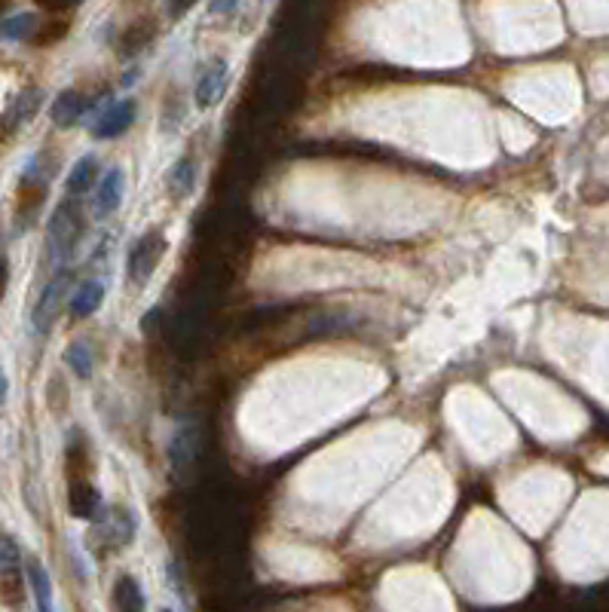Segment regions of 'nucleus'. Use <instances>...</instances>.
I'll return each instance as SVG.
<instances>
[{
    "instance_id": "20e7f679",
    "label": "nucleus",
    "mask_w": 609,
    "mask_h": 612,
    "mask_svg": "<svg viewBox=\"0 0 609 612\" xmlns=\"http://www.w3.org/2000/svg\"><path fill=\"white\" fill-rule=\"evenodd\" d=\"M22 597V554L19 545L0 533V600L16 606Z\"/></svg>"
},
{
    "instance_id": "f257e3e1",
    "label": "nucleus",
    "mask_w": 609,
    "mask_h": 612,
    "mask_svg": "<svg viewBox=\"0 0 609 612\" xmlns=\"http://www.w3.org/2000/svg\"><path fill=\"white\" fill-rule=\"evenodd\" d=\"M80 233H83V218H80L77 202L65 199L62 206L53 212V221H49V230H46L49 251H53L56 258H68L80 239Z\"/></svg>"
},
{
    "instance_id": "ddd939ff",
    "label": "nucleus",
    "mask_w": 609,
    "mask_h": 612,
    "mask_svg": "<svg viewBox=\"0 0 609 612\" xmlns=\"http://www.w3.org/2000/svg\"><path fill=\"white\" fill-rule=\"evenodd\" d=\"M95 175H98V163L95 157H83L74 163L71 175H68V196H83L92 184H95Z\"/></svg>"
},
{
    "instance_id": "f8f14e48",
    "label": "nucleus",
    "mask_w": 609,
    "mask_h": 612,
    "mask_svg": "<svg viewBox=\"0 0 609 612\" xmlns=\"http://www.w3.org/2000/svg\"><path fill=\"white\" fill-rule=\"evenodd\" d=\"M40 101H43V92H40V89H28V92H22V95L13 101L10 114H7V126H10V129H16V126L28 123V120L37 114Z\"/></svg>"
},
{
    "instance_id": "6e6552de",
    "label": "nucleus",
    "mask_w": 609,
    "mask_h": 612,
    "mask_svg": "<svg viewBox=\"0 0 609 612\" xmlns=\"http://www.w3.org/2000/svg\"><path fill=\"white\" fill-rule=\"evenodd\" d=\"M224 89H227V65L212 62L206 71H202V77L196 83V108H202V111L212 108Z\"/></svg>"
},
{
    "instance_id": "dca6fc26",
    "label": "nucleus",
    "mask_w": 609,
    "mask_h": 612,
    "mask_svg": "<svg viewBox=\"0 0 609 612\" xmlns=\"http://www.w3.org/2000/svg\"><path fill=\"white\" fill-rule=\"evenodd\" d=\"M34 28H37V19H34L31 13H19V16H13V19L0 22V37H7V40H25V37L34 34Z\"/></svg>"
},
{
    "instance_id": "39448f33",
    "label": "nucleus",
    "mask_w": 609,
    "mask_h": 612,
    "mask_svg": "<svg viewBox=\"0 0 609 612\" xmlns=\"http://www.w3.org/2000/svg\"><path fill=\"white\" fill-rule=\"evenodd\" d=\"M132 123H135V101H129V98L114 101V105H105V111L92 120V135L95 138H117Z\"/></svg>"
},
{
    "instance_id": "412c9836",
    "label": "nucleus",
    "mask_w": 609,
    "mask_h": 612,
    "mask_svg": "<svg viewBox=\"0 0 609 612\" xmlns=\"http://www.w3.org/2000/svg\"><path fill=\"white\" fill-rule=\"evenodd\" d=\"M7 395H10V380H7L4 368H0V407L7 404Z\"/></svg>"
},
{
    "instance_id": "7ed1b4c3",
    "label": "nucleus",
    "mask_w": 609,
    "mask_h": 612,
    "mask_svg": "<svg viewBox=\"0 0 609 612\" xmlns=\"http://www.w3.org/2000/svg\"><path fill=\"white\" fill-rule=\"evenodd\" d=\"M163 254H166V239L160 233H144L129 251V276H132V282L135 285L150 282V276H154V270L163 261Z\"/></svg>"
},
{
    "instance_id": "2eb2a0df",
    "label": "nucleus",
    "mask_w": 609,
    "mask_h": 612,
    "mask_svg": "<svg viewBox=\"0 0 609 612\" xmlns=\"http://www.w3.org/2000/svg\"><path fill=\"white\" fill-rule=\"evenodd\" d=\"M114 606L117 609H144V594L132 576H123L114 588Z\"/></svg>"
},
{
    "instance_id": "4be33fe9",
    "label": "nucleus",
    "mask_w": 609,
    "mask_h": 612,
    "mask_svg": "<svg viewBox=\"0 0 609 612\" xmlns=\"http://www.w3.org/2000/svg\"><path fill=\"white\" fill-rule=\"evenodd\" d=\"M40 4H43V7H56V10H59V7H71V4H80V0H40Z\"/></svg>"
},
{
    "instance_id": "a211bd4d",
    "label": "nucleus",
    "mask_w": 609,
    "mask_h": 612,
    "mask_svg": "<svg viewBox=\"0 0 609 612\" xmlns=\"http://www.w3.org/2000/svg\"><path fill=\"white\" fill-rule=\"evenodd\" d=\"M190 453H193V444H190V429H184V432H181V435H175V441H172V459H175V463H187Z\"/></svg>"
},
{
    "instance_id": "aec40b11",
    "label": "nucleus",
    "mask_w": 609,
    "mask_h": 612,
    "mask_svg": "<svg viewBox=\"0 0 609 612\" xmlns=\"http://www.w3.org/2000/svg\"><path fill=\"white\" fill-rule=\"evenodd\" d=\"M196 0H172V16H184Z\"/></svg>"
},
{
    "instance_id": "9b49d317",
    "label": "nucleus",
    "mask_w": 609,
    "mask_h": 612,
    "mask_svg": "<svg viewBox=\"0 0 609 612\" xmlns=\"http://www.w3.org/2000/svg\"><path fill=\"white\" fill-rule=\"evenodd\" d=\"M25 573H28V585H31V594H34V603L37 609H53V582H49L46 570L40 560L28 557V564H25Z\"/></svg>"
},
{
    "instance_id": "f3484780",
    "label": "nucleus",
    "mask_w": 609,
    "mask_h": 612,
    "mask_svg": "<svg viewBox=\"0 0 609 612\" xmlns=\"http://www.w3.org/2000/svg\"><path fill=\"white\" fill-rule=\"evenodd\" d=\"M65 362H68V368H71L77 377H83V380L92 374V352H89L86 343H71V346L65 349Z\"/></svg>"
},
{
    "instance_id": "f03ea898",
    "label": "nucleus",
    "mask_w": 609,
    "mask_h": 612,
    "mask_svg": "<svg viewBox=\"0 0 609 612\" xmlns=\"http://www.w3.org/2000/svg\"><path fill=\"white\" fill-rule=\"evenodd\" d=\"M68 288H71V273L68 270H59L53 279H49V285L43 288L40 300L34 303V313H31V322H34L37 334H46L49 328H53V322L62 313V303L68 297Z\"/></svg>"
},
{
    "instance_id": "1a4fd4ad",
    "label": "nucleus",
    "mask_w": 609,
    "mask_h": 612,
    "mask_svg": "<svg viewBox=\"0 0 609 612\" xmlns=\"http://www.w3.org/2000/svg\"><path fill=\"white\" fill-rule=\"evenodd\" d=\"M89 111V101L80 95V92H74V89H65L56 101H53V123L59 126V129H71L83 114Z\"/></svg>"
},
{
    "instance_id": "0eeeda50",
    "label": "nucleus",
    "mask_w": 609,
    "mask_h": 612,
    "mask_svg": "<svg viewBox=\"0 0 609 612\" xmlns=\"http://www.w3.org/2000/svg\"><path fill=\"white\" fill-rule=\"evenodd\" d=\"M68 508H71V515L80 521H98L101 496L89 481L77 478V481H71V490H68Z\"/></svg>"
},
{
    "instance_id": "6ab92c4d",
    "label": "nucleus",
    "mask_w": 609,
    "mask_h": 612,
    "mask_svg": "<svg viewBox=\"0 0 609 612\" xmlns=\"http://www.w3.org/2000/svg\"><path fill=\"white\" fill-rule=\"evenodd\" d=\"M7 282H10V270H7V261L0 258V300L7 294Z\"/></svg>"
},
{
    "instance_id": "9d476101",
    "label": "nucleus",
    "mask_w": 609,
    "mask_h": 612,
    "mask_svg": "<svg viewBox=\"0 0 609 612\" xmlns=\"http://www.w3.org/2000/svg\"><path fill=\"white\" fill-rule=\"evenodd\" d=\"M101 300H105V288H101V282L89 279V282L77 285V291L71 294V316H74V319H89V316H95V310L101 306Z\"/></svg>"
},
{
    "instance_id": "4468645a",
    "label": "nucleus",
    "mask_w": 609,
    "mask_h": 612,
    "mask_svg": "<svg viewBox=\"0 0 609 612\" xmlns=\"http://www.w3.org/2000/svg\"><path fill=\"white\" fill-rule=\"evenodd\" d=\"M193 184H196V166H193V160L184 157L169 172V193L181 199V196H187L193 190Z\"/></svg>"
},
{
    "instance_id": "423d86ee",
    "label": "nucleus",
    "mask_w": 609,
    "mask_h": 612,
    "mask_svg": "<svg viewBox=\"0 0 609 612\" xmlns=\"http://www.w3.org/2000/svg\"><path fill=\"white\" fill-rule=\"evenodd\" d=\"M123 199V172L120 169H108L101 175L98 187H95V199H92V215L95 218H108L120 209Z\"/></svg>"
}]
</instances>
